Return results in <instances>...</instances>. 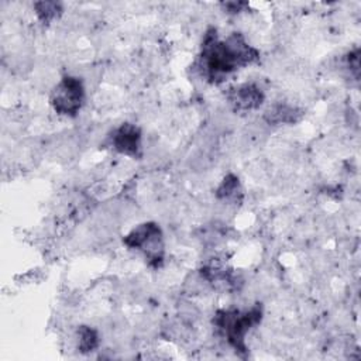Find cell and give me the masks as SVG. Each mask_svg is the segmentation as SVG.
<instances>
[{
    "mask_svg": "<svg viewBox=\"0 0 361 361\" xmlns=\"http://www.w3.org/2000/svg\"><path fill=\"white\" fill-rule=\"evenodd\" d=\"M200 58L204 75L216 83L238 66L254 62L258 58V52L240 34H233L226 41H217L214 31V34L209 32L206 35Z\"/></svg>",
    "mask_w": 361,
    "mask_h": 361,
    "instance_id": "obj_1",
    "label": "cell"
},
{
    "mask_svg": "<svg viewBox=\"0 0 361 361\" xmlns=\"http://www.w3.org/2000/svg\"><path fill=\"white\" fill-rule=\"evenodd\" d=\"M262 310L259 306H254L247 312L240 310H220L214 319L217 329L226 337V340L235 350H245L244 337L251 326L261 320Z\"/></svg>",
    "mask_w": 361,
    "mask_h": 361,
    "instance_id": "obj_2",
    "label": "cell"
},
{
    "mask_svg": "<svg viewBox=\"0 0 361 361\" xmlns=\"http://www.w3.org/2000/svg\"><path fill=\"white\" fill-rule=\"evenodd\" d=\"M124 244L130 248H137L144 252L149 264L158 265L164 255L162 231L155 223H144L131 230L124 237Z\"/></svg>",
    "mask_w": 361,
    "mask_h": 361,
    "instance_id": "obj_3",
    "label": "cell"
},
{
    "mask_svg": "<svg viewBox=\"0 0 361 361\" xmlns=\"http://www.w3.org/2000/svg\"><path fill=\"white\" fill-rule=\"evenodd\" d=\"M85 89L78 78L65 76L55 86L51 94V104L59 114L75 116L82 107Z\"/></svg>",
    "mask_w": 361,
    "mask_h": 361,
    "instance_id": "obj_4",
    "label": "cell"
},
{
    "mask_svg": "<svg viewBox=\"0 0 361 361\" xmlns=\"http://www.w3.org/2000/svg\"><path fill=\"white\" fill-rule=\"evenodd\" d=\"M111 145L116 151L126 155L137 157L141 148V133L134 124H123L111 137Z\"/></svg>",
    "mask_w": 361,
    "mask_h": 361,
    "instance_id": "obj_5",
    "label": "cell"
},
{
    "mask_svg": "<svg viewBox=\"0 0 361 361\" xmlns=\"http://www.w3.org/2000/svg\"><path fill=\"white\" fill-rule=\"evenodd\" d=\"M264 100L262 92L252 83H244L235 87L230 94V102L237 110L257 109Z\"/></svg>",
    "mask_w": 361,
    "mask_h": 361,
    "instance_id": "obj_6",
    "label": "cell"
},
{
    "mask_svg": "<svg viewBox=\"0 0 361 361\" xmlns=\"http://www.w3.org/2000/svg\"><path fill=\"white\" fill-rule=\"evenodd\" d=\"M296 110L289 106H275L267 111L265 117L269 123H292L296 120Z\"/></svg>",
    "mask_w": 361,
    "mask_h": 361,
    "instance_id": "obj_7",
    "label": "cell"
},
{
    "mask_svg": "<svg viewBox=\"0 0 361 361\" xmlns=\"http://www.w3.org/2000/svg\"><path fill=\"white\" fill-rule=\"evenodd\" d=\"M78 333H79V350L82 353L93 351L97 347L99 337H97L96 330H93L87 326H82Z\"/></svg>",
    "mask_w": 361,
    "mask_h": 361,
    "instance_id": "obj_8",
    "label": "cell"
},
{
    "mask_svg": "<svg viewBox=\"0 0 361 361\" xmlns=\"http://www.w3.org/2000/svg\"><path fill=\"white\" fill-rule=\"evenodd\" d=\"M238 189H240L238 179L235 176H233V175H228L227 178H224V180L219 186L217 197H220V199L234 197L238 193Z\"/></svg>",
    "mask_w": 361,
    "mask_h": 361,
    "instance_id": "obj_9",
    "label": "cell"
},
{
    "mask_svg": "<svg viewBox=\"0 0 361 361\" xmlns=\"http://www.w3.org/2000/svg\"><path fill=\"white\" fill-rule=\"evenodd\" d=\"M35 10H37L38 17H39L42 21L54 20V18L61 13L59 4H58V3H52V1H41V3H37V4H35Z\"/></svg>",
    "mask_w": 361,
    "mask_h": 361,
    "instance_id": "obj_10",
    "label": "cell"
}]
</instances>
